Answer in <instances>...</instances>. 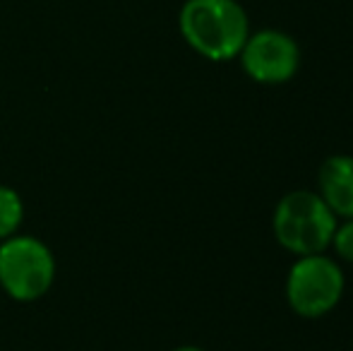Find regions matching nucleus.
<instances>
[{
	"label": "nucleus",
	"instance_id": "9",
	"mask_svg": "<svg viewBox=\"0 0 353 351\" xmlns=\"http://www.w3.org/2000/svg\"><path fill=\"white\" fill-rule=\"evenodd\" d=\"M173 351H205V349H200V347H192V344H185V347H178V349H173Z\"/></svg>",
	"mask_w": 353,
	"mask_h": 351
},
{
	"label": "nucleus",
	"instance_id": "6",
	"mask_svg": "<svg viewBox=\"0 0 353 351\" xmlns=\"http://www.w3.org/2000/svg\"><path fill=\"white\" fill-rule=\"evenodd\" d=\"M317 195L336 217L353 219V157L334 154L325 159L317 174Z\"/></svg>",
	"mask_w": 353,
	"mask_h": 351
},
{
	"label": "nucleus",
	"instance_id": "4",
	"mask_svg": "<svg viewBox=\"0 0 353 351\" xmlns=\"http://www.w3.org/2000/svg\"><path fill=\"white\" fill-rule=\"evenodd\" d=\"M344 272L327 255H303L291 265L286 277L288 305L301 318H322L339 305L344 296Z\"/></svg>",
	"mask_w": 353,
	"mask_h": 351
},
{
	"label": "nucleus",
	"instance_id": "7",
	"mask_svg": "<svg viewBox=\"0 0 353 351\" xmlns=\"http://www.w3.org/2000/svg\"><path fill=\"white\" fill-rule=\"evenodd\" d=\"M24 219V202L14 188L0 185V241L19 234Z\"/></svg>",
	"mask_w": 353,
	"mask_h": 351
},
{
	"label": "nucleus",
	"instance_id": "8",
	"mask_svg": "<svg viewBox=\"0 0 353 351\" xmlns=\"http://www.w3.org/2000/svg\"><path fill=\"white\" fill-rule=\"evenodd\" d=\"M341 260L353 263V219H346L344 224H336V231L332 236V243Z\"/></svg>",
	"mask_w": 353,
	"mask_h": 351
},
{
	"label": "nucleus",
	"instance_id": "5",
	"mask_svg": "<svg viewBox=\"0 0 353 351\" xmlns=\"http://www.w3.org/2000/svg\"><path fill=\"white\" fill-rule=\"evenodd\" d=\"M238 58L245 75L260 85H283L301 68V48L296 39L279 29L250 34Z\"/></svg>",
	"mask_w": 353,
	"mask_h": 351
},
{
	"label": "nucleus",
	"instance_id": "2",
	"mask_svg": "<svg viewBox=\"0 0 353 351\" xmlns=\"http://www.w3.org/2000/svg\"><path fill=\"white\" fill-rule=\"evenodd\" d=\"M336 224V214L312 190H293L283 195L272 217L276 243L298 258L325 253Z\"/></svg>",
	"mask_w": 353,
	"mask_h": 351
},
{
	"label": "nucleus",
	"instance_id": "3",
	"mask_svg": "<svg viewBox=\"0 0 353 351\" xmlns=\"http://www.w3.org/2000/svg\"><path fill=\"white\" fill-rule=\"evenodd\" d=\"M56 281V258L41 239L14 234L0 241V286L17 303H34Z\"/></svg>",
	"mask_w": 353,
	"mask_h": 351
},
{
	"label": "nucleus",
	"instance_id": "1",
	"mask_svg": "<svg viewBox=\"0 0 353 351\" xmlns=\"http://www.w3.org/2000/svg\"><path fill=\"white\" fill-rule=\"evenodd\" d=\"M178 29L192 51L214 63L238 58L250 37L248 12L238 0H185Z\"/></svg>",
	"mask_w": 353,
	"mask_h": 351
}]
</instances>
